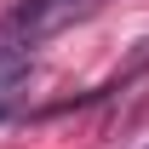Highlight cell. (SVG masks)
Masks as SVG:
<instances>
[{"instance_id":"cell-1","label":"cell","mask_w":149,"mask_h":149,"mask_svg":"<svg viewBox=\"0 0 149 149\" xmlns=\"http://www.w3.org/2000/svg\"><path fill=\"white\" fill-rule=\"evenodd\" d=\"M103 0H23L17 17L0 29V52L6 46H35V40H52L57 29H69V23L92 17Z\"/></svg>"},{"instance_id":"cell-2","label":"cell","mask_w":149,"mask_h":149,"mask_svg":"<svg viewBox=\"0 0 149 149\" xmlns=\"http://www.w3.org/2000/svg\"><path fill=\"white\" fill-rule=\"evenodd\" d=\"M29 69H35L29 46H6V52H0V92H6V86H23V80H29Z\"/></svg>"},{"instance_id":"cell-3","label":"cell","mask_w":149,"mask_h":149,"mask_svg":"<svg viewBox=\"0 0 149 149\" xmlns=\"http://www.w3.org/2000/svg\"><path fill=\"white\" fill-rule=\"evenodd\" d=\"M17 97H23V86H6V92H0V120H6V115L17 109Z\"/></svg>"}]
</instances>
